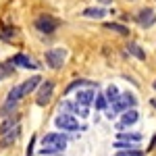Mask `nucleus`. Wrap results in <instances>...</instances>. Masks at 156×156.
<instances>
[{
  "mask_svg": "<svg viewBox=\"0 0 156 156\" xmlns=\"http://www.w3.org/2000/svg\"><path fill=\"white\" fill-rule=\"evenodd\" d=\"M85 85H92V83H90V81H85V79H75V81H71V83L67 85L65 94H69V92H73V90H77V87H85Z\"/></svg>",
  "mask_w": 156,
  "mask_h": 156,
  "instance_id": "22",
  "label": "nucleus"
},
{
  "mask_svg": "<svg viewBox=\"0 0 156 156\" xmlns=\"http://www.w3.org/2000/svg\"><path fill=\"white\" fill-rule=\"evenodd\" d=\"M135 104H137V100H135V96H133L131 92H123V94H121V98L115 102V104H110V106H112V110L119 115V112H125V110L133 108Z\"/></svg>",
  "mask_w": 156,
  "mask_h": 156,
  "instance_id": "4",
  "label": "nucleus"
},
{
  "mask_svg": "<svg viewBox=\"0 0 156 156\" xmlns=\"http://www.w3.org/2000/svg\"><path fill=\"white\" fill-rule=\"evenodd\" d=\"M135 21L140 23V27H144V29H148V27H152V25L156 23V12L152 11V9H142V11L137 12Z\"/></svg>",
  "mask_w": 156,
  "mask_h": 156,
  "instance_id": "6",
  "label": "nucleus"
},
{
  "mask_svg": "<svg viewBox=\"0 0 156 156\" xmlns=\"http://www.w3.org/2000/svg\"><path fill=\"white\" fill-rule=\"evenodd\" d=\"M17 125H19V117H17V115H11L9 119H4V123L0 125V137H2V135H6L9 131H12Z\"/></svg>",
  "mask_w": 156,
  "mask_h": 156,
  "instance_id": "13",
  "label": "nucleus"
},
{
  "mask_svg": "<svg viewBox=\"0 0 156 156\" xmlns=\"http://www.w3.org/2000/svg\"><path fill=\"white\" fill-rule=\"evenodd\" d=\"M23 98V92H21V85H17V87H12L11 92H9V96H6V102H19Z\"/></svg>",
  "mask_w": 156,
  "mask_h": 156,
  "instance_id": "20",
  "label": "nucleus"
},
{
  "mask_svg": "<svg viewBox=\"0 0 156 156\" xmlns=\"http://www.w3.org/2000/svg\"><path fill=\"white\" fill-rule=\"evenodd\" d=\"M58 27V21L54 17H40L36 21V29H40L42 34H52Z\"/></svg>",
  "mask_w": 156,
  "mask_h": 156,
  "instance_id": "7",
  "label": "nucleus"
},
{
  "mask_svg": "<svg viewBox=\"0 0 156 156\" xmlns=\"http://www.w3.org/2000/svg\"><path fill=\"white\" fill-rule=\"evenodd\" d=\"M127 52H129V54H133V56H135V58H140V60H144L146 58V52L142 48H140V46H137V44H127Z\"/></svg>",
  "mask_w": 156,
  "mask_h": 156,
  "instance_id": "17",
  "label": "nucleus"
},
{
  "mask_svg": "<svg viewBox=\"0 0 156 156\" xmlns=\"http://www.w3.org/2000/svg\"><path fill=\"white\" fill-rule=\"evenodd\" d=\"M52 156H54V154H52Z\"/></svg>",
  "mask_w": 156,
  "mask_h": 156,
  "instance_id": "29",
  "label": "nucleus"
},
{
  "mask_svg": "<svg viewBox=\"0 0 156 156\" xmlns=\"http://www.w3.org/2000/svg\"><path fill=\"white\" fill-rule=\"evenodd\" d=\"M15 34H17V29H12V27H4V29L0 31V37H2V40H6V42H12Z\"/></svg>",
  "mask_w": 156,
  "mask_h": 156,
  "instance_id": "23",
  "label": "nucleus"
},
{
  "mask_svg": "<svg viewBox=\"0 0 156 156\" xmlns=\"http://www.w3.org/2000/svg\"><path fill=\"white\" fill-rule=\"evenodd\" d=\"M115 156H142V152H140V150H121V152H117Z\"/></svg>",
  "mask_w": 156,
  "mask_h": 156,
  "instance_id": "24",
  "label": "nucleus"
},
{
  "mask_svg": "<svg viewBox=\"0 0 156 156\" xmlns=\"http://www.w3.org/2000/svg\"><path fill=\"white\" fill-rule=\"evenodd\" d=\"M12 73H15V65H12V60H6V62L0 65V79H2V77H11Z\"/></svg>",
  "mask_w": 156,
  "mask_h": 156,
  "instance_id": "16",
  "label": "nucleus"
},
{
  "mask_svg": "<svg viewBox=\"0 0 156 156\" xmlns=\"http://www.w3.org/2000/svg\"><path fill=\"white\" fill-rule=\"evenodd\" d=\"M98 2H102V4H110L112 0H98Z\"/></svg>",
  "mask_w": 156,
  "mask_h": 156,
  "instance_id": "26",
  "label": "nucleus"
},
{
  "mask_svg": "<svg viewBox=\"0 0 156 156\" xmlns=\"http://www.w3.org/2000/svg\"><path fill=\"white\" fill-rule=\"evenodd\" d=\"M104 96H106L108 104H115V102L121 98V92H119V87H117V85H108L106 92H104Z\"/></svg>",
  "mask_w": 156,
  "mask_h": 156,
  "instance_id": "15",
  "label": "nucleus"
},
{
  "mask_svg": "<svg viewBox=\"0 0 156 156\" xmlns=\"http://www.w3.org/2000/svg\"><path fill=\"white\" fill-rule=\"evenodd\" d=\"M117 140H119V142H135V144H137V142L142 140V133H119Z\"/></svg>",
  "mask_w": 156,
  "mask_h": 156,
  "instance_id": "18",
  "label": "nucleus"
},
{
  "mask_svg": "<svg viewBox=\"0 0 156 156\" xmlns=\"http://www.w3.org/2000/svg\"><path fill=\"white\" fill-rule=\"evenodd\" d=\"M94 100H96V92H94L92 87L77 92V104H81V106H92Z\"/></svg>",
  "mask_w": 156,
  "mask_h": 156,
  "instance_id": "10",
  "label": "nucleus"
},
{
  "mask_svg": "<svg viewBox=\"0 0 156 156\" xmlns=\"http://www.w3.org/2000/svg\"><path fill=\"white\" fill-rule=\"evenodd\" d=\"M137 119H140L137 110H135V108H129V110H125V112L121 115V121L117 123V127H119V129L131 127V125H135V123H137Z\"/></svg>",
  "mask_w": 156,
  "mask_h": 156,
  "instance_id": "8",
  "label": "nucleus"
},
{
  "mask_svg": "<svg viewBox=\"0 0 156 156\" xmlns=\"http://www.w3.org/2000/svg\"><path fill=\"white\" fill-rule=\"evenodd\" d=\"M56 127L62 129V131H77L79 129V123L75 119V115H69V112H60L58 117L54 119Z\"/></svg>",
  "mask_w": 156,
  "mask_h": 156,
  "instance_id": "3",
  "label": "nucleus"
},
{
  "mask_svg": "<svg viewBox=\"0 0 156 156\" xmlns=\"http://www.w3.org/2000/svg\"><path fill=\"white\" fill-rule=\"evenodd\" d=\"M67 60V50L65 48H52L46 52V65L50 69H60Z\"/></svg>",
  "mask_w": 156,
  "mask_h": 156,
  "instance_id": "2",
  "label": "nucleus"
},
{
  "mask_svg": "<svg viewBox=\"0 0 156 156\" xmlns=\"http://www.w3.org/2000/svg\"><path fill=\"white\" fill-rule=\"evenodd\" d=\"M34 144H36V135L31 137V142H29V146H27V156H31V154H34Z\"/></svg>",
  "mask_w": 156,
  "mask_h": 156,
  "instance_id": "25",
  "label": "nucleus"
},
{
  "mask_svg": "<svg viewBox=\"0 0 156 156\" xmlns=\"http://www.w3.org/2000/svg\"><path fill=\"white\" fill-rule=\"evenodd\" d=\"M94 106H96V110H106L110 104H108V100H106V96H104V94H96Z\"/></svg>",
  "mask_w": 156,
  "mask_h": 156,
  "instance_id": "21",
  "label": "nucleus"
},
{
  "mask_svg": "<svg viewBox=\"0 0 156 156\" xmlns=\"http://www.w3.org/2000/svg\"><path fill=\"white\" fill-rule=\"evenodd\" d=\"M104 27H106V29H110V31H117L119 36H129V29H127L125 25H119V23H106Z\"/></svg>",
  "mask_w": 156,
  "mask_h": 156,
  "instance_id": "19",
  "label": "nucleus"
},
{
  "mask_svg": "<svg viewBox=\"0 0 156 156\" xmlns=\"http://www.w3.org/2000/svg\"><path fill=\"white\" fill-rule=\"evenodd\" d=\"M11 60H12V65H15V67H19V69H40L36 60L29 58L27 54H21V52H19V54H15Z\"/></svg>",
  "mask_w": 156,
  "mask_h": 156,
  "instance_id": "9",
  "label": "nucleus"
},
{
  "mask_svg": "<svg viewBox=\"0 0 156 156\" xmlns=\"http://www.w3.org/2000/svg\"><path fill=\"white\" fill-rule=\"evenodd\" d=\"M152 87H154V90H156V81H154V83H152Z\"/></svg>",
  "mask_w": 156,
  "mask_h": 156,
  "instance_id": "28",
  "label": "nucleus"
},
{
  "mask_svg": "<svg viewBox=\"0 0 156 156\" xmlns=\"http://www.w3.org/2000/svg\"><path fill=\"white\" fill-rule=\"evenodd\" d=\"M67 148V135L65 133H46L42 140V154L44 156H52V154H60Z\"/></svg>",
  "mask_w": 156,
  "mask_h": 156,
  "instance_id": "1",
  "label": "nucleus"
},
{
  "mask_svg": "<svg viewBox=\"0 0 156 156\" xmlns=\"http://www.w3.org/2000/svg\"><path fill=\"white\" fill-rule=\"evenodd\" d=\"M52 92H54V83L52 81H42L40 90H37V94H36V102L40 106H46L50 102V98H52Z\"/></svg>",
  "mask_w": 156,
  "mask_h": 156,
  "instance_id": "5",
  "label": "nucleus"
},
{
  "mask_svg": "<svg viewBox=\"0 0 156 156\" xmlns=\"http://www.w3.org/2000/svg\"><path fill=\"white\" fill-rule=\"evenodd\" d=\"M19 133H21V127L17 125L12 131H9L6 135H2V140H0V148H9V146H12L17 140H19Z\"/></svg>",
  "mask_w": 156,
  "mask_h": 156,
  "instance_id": "12",
  "label": "nucleus"
},
{
  "mask_svg": "<svg viewBox=\"0 0 156 156\" xmlns=\"http://www.w3.org/2000/svg\"><path fill=\"white\" fill-rule=\"evenodd\" d=\"M40 83H42V77H40V75H34V77H29L27 81H23V83H21V92H23V96L31 94V92H36V87H40Z\"/></svg>",
  "mask_w": 156,
  "mask_h": 156,
  "instance_id": "11",
  "label": "nucleus"
},
{
  "mask_svg": "<svg viewBox=\"0 0 156 156\" xmlns=\"http://www.w3.org/2000/svg\"><path fill=\"white\" fill-rule=\"evenodd\" d=\"M104 15H106V11L102 6H90L83 11V17H87V19H102Z\"/></svg>",
  "mask_w": 156,
  "mask_h": 156,
  "instance_id": "14",
  "label": "nucleus"
},
{
  "mask_svg": "<svg viewBox=\"0 0 156 156\" xmlns=\"http://www.w3.org/2000/svg\"><path fill=\"white\" fill-rule=\"evenodd\" d=\"M152 106H154V108H156V100H152Z\"/></svg>",
  "mask_w": 156,
  "mask_h": 156,
  "instance_id": "27",
  "label": "nucleus"
}]
</instances>
